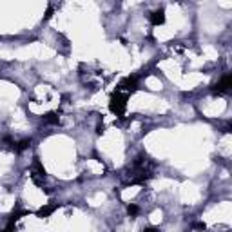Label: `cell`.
I'll return each mask as SVG.
<instances>
[{"label":"cell","instance_id":"obj_1","mask_svg":"<svg viewBox=\"0 0 232 232\" xmlns=\"http://www.w3.org/2000/svg\"><path fill=\"white\" fill-rule=\"evenodd\" d=\"M44 91H47V93H49V95H51V93H53V91H51V89H49V85H44ZM33 102H36V103H38V102H44V96L40 98V100H33ZM46 102L49 103V96H46Z\"/></svg>","mask_w":232,"mask_h":232}]
</instances>
